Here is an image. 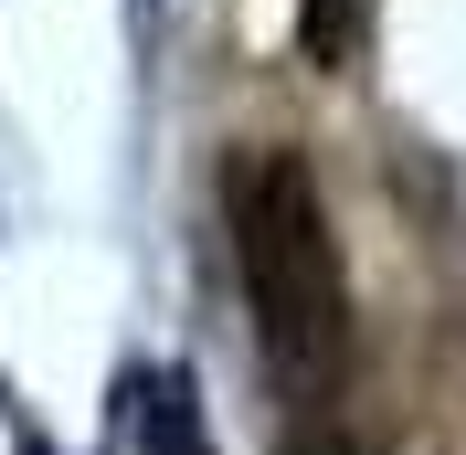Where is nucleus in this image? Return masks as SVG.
I'll return each instance as SVG.
<instances>
[{
    "mask_svg": "<svg viewBox=\"0 0 466 455\" xmlns=\"http://www.w3.org/2000/svg\"><path fill=\"white\" fill-rule=\"evenodd\" d=\"M223 212H233V265H244V308H255L265 360L297 392H329L350 370V265L329 233L319 170L297 148H244L223 170Z\"/></svg>",
    "mask_w": 466,
    "mask_h": 455,
    "instance_id": "obj_1",
    "label": "nucleus"
},
{
    "mask_svg": "<svg viewBox=\"0 0 466 455\" xmlns=\"http://www.w3.org/2000/svg\"><path fill=\"white\" fill-rule=\"evenodd\" d=\"M127 424H138V455H212L202 445V402L180 370H138L127 381Z\"/></svg>",
    "mask_w": 466,
    "mask_h": 455,
    "instance_id": "obj_2",
    "label": "nucleus"
},
{
    "mask_svg": "<svg viewBox=\"0 0 466 455\" xmlns=\"http://www.w3.org/2000/svg\"><path fill=\"white\" fill-rule=\"evenodd\" d=\"M360 32H371V0H297V54L319 75H350Z\"/></svg>",
    "mask_w": 466,
    "mask_h": 455,
    "instance_id": "obj_3",
    "label": "nucleus"
}]
</instances>
